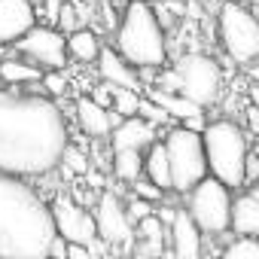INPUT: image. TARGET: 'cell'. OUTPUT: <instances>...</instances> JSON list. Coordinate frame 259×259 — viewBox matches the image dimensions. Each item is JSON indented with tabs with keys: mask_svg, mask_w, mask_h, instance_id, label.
I'll list each match as a JSON object with an SVG mask.
<instances>
[{
	"mask_svg": "<svg viewBox=\"0 0 259 259\" xmlns=\"http://www.w3.org/2000/svg\"><path fill=\"white\" fill-rule=\"evenodd\" d=\"M138 116L147 119V122H153V125H156V122H168V113H165L162 107H156L150 98H141V104H138Z\"/></svg>",
	"mask_w": 259,
	"mask_h": 259,
	"instance_id": "obj_28",
	"label": "cell"
},
{
	"mask_svg": "<svg viewBox=\"0 0 259 259\" xmlns=\"http://www.w3.org/2000/svg\"><path fill=\"white\" fill-rule=\"evenodd\" d=\"M147 150H150V153H147V159H144V177H147L156 189L168 192V189H171V171H168V156H165L162 141H153Z\"/></svg>",
	"mask_w": 259,
	"mask_h": 259,
	"instance_id": "obj_20",
	"label": "cell"
},
{
	"mask_svg": "<svg viewBox=\"0 0 259 259\" xmlns=\"http://www.w3.org/2000/svg\"><path fill=\"white\" fill-rule=\"evenodd\" d=\"M37 25L31 0H0V46L19 43Z\"/></svg>",
	"mask_w": 259,
	"mask_h": 259,
	"instance_id": "obj_13",
	"label": "cell"
},
{
	"mask_svg": "<svg viewBox=\"0 0 259 259\" xmlns=\"http://www.w3.org/2000/svg\"><path fill=\"white\" fill-rule=\"evenodd\" d=\"M67 85H70V82H67V76H64L61 70H52V73L43 76V89H46L49 95H58V98H61V95L67 92Z\"/></svg>",
	"mask_w": 259,
	"mask_h": 259,
	"instance_id": "obj_30",
	"label": "cell"
},
{
	"mask_svg": "<svg viewBox=\"0 0 259 259\" xmlns=\"http://www.w3.org/2000/svg\"><path fill=\"white\" fill-rule=\"evenodd\" d=\"M201 147H204L207 174L217 177L229 189H241L244 186V156L250 150L241 125L232 119L207 122L201 128Z\"/></svg>",
	"mask_w": 259,
	"mask_h": 259,
	"instance_id": "obj_4",
	"label": "cell"
},
{
	"mask_svg": "<svg viewBox=\"0 0 259 259\" xmlns=\"http://www.w3.org/2000/svg\"><path fill=\"white\" fill-rule=\"evenodd\" d=\"M256 177H259V159H256L253 150H247V156H244V186H253Z\"/></svg>",
	"mask_w": 259,
	"mask_h": 259,
	"instance_id": "obj_32",
	"label": "cell"
},
{
	"mask_svg": "<svg viewBox=\"0 0 259 259\" xmlns=\"http://www.w3.org/2000/svg\"><path fill=\"white\" fill-rule=\"evenodd\" d=\"M165 156H168V171H171V189L186 195L201 177H207V162H204V147L201 135L189 128H171L165 138Z\"/></svg>",
	"mask_w": 259,
	"mask_h": 259,
	"instance_id": "obj_5",
	"label": "cell"
},
{
	"mask_svg": "<svg viewBox=\"0 0 259 259\" xmlns=\"http://www.w3.org/2000/svg\"><path fill=\"white\" fill-rule=\"evenodd\" d=\"M122 207H125V217H128V223H132V226L153 213V201H144L138 195H128V201H122Z\"/></svg>",
	"mask_w": 259,
	"mask_h": 259,
	"instance_id": "obj_26",
	"label": "cell"
},
{
	"mask_svg": "<svg viewBox=\"0 0 259 259\" xmlns=\"http://www.w3.org/2000/svg\"><path fill=\"white\" fill-rule=\"evenodd\" d=\"M43 73H40V67H34V64H25V61H0V79L4 82H37Z\"/></svg>",
	"mask_w": 259,
	"mask_h": 259,
	"instance_id": "obj_23",
	"label": "cell"
},
{
	"mask_svg": "<svg viewBox=\"0 0 259 259\" xmlns=\"http://www.w3.org/2000/svg\"><path fill=\"white\" fill-rule=\"evenodd\" d=\"M73 113H76V125L82 128V135H89V138H107V135L113 132V125L122 122L119 113H113V110L95 104L92 98H76Z\"/></svg>",
	"mask_w": 259,
	"mask_h": 259,
	"instance_id": "obj_14",
	"label": "cell"
},
{
	"mask_svg": "<svg viewBox=\"0 0 259 259\" xmlns=\"http://www.w3.org/2000/svg\"><path fill=\"white\" fill-rule=\"evenodd\" d=\"M229 210H232V189L223 186L217 177H201L189 189V217L201 229V235H223L229 232Z\"/></svg>",
	"mask_w": 259,
	"mask_h": 259,
	"instance_id": "obj_8",
	"label": "cell"
},
{
	"mask_svg": "<svg viewBox=\"0 0 259 259\" xmlns=\"http://www.w3.org/2000/svg\"><path fill=\"white\" fill-rule=\"evenodd\" d=\"M52 238L49 204L22 177L0 171V259H46Z\"/></svg>",
	"mask_w": 259,
	"mask_h": 259,
	"instance_id": "obj_2",
	"label": "cell"
},
{
	"mask_svg": "<svg viewBox=\"0 0 259 259\" xmlns=\"http://www.w3.org/2000/svg\"><path fill=\"white\" fill-rule=\"evenodd\" d=\"M61 162H64V168L70 171V174H85L89 171V159L82 156V150H76V147H64L61 150Z\"/></svg>",
	"mask_w": 259,
	"mask_h": 259,
	"instance_id": "obj_27",
	"label": "cell"
},
{
	"mask_svg": "<svg viewBox=\"0 0 259 259\" xmlns=\"http://www.w3.org/2000/svg\"><path fill=\"white\" fill-rule=\"evenodd\" d=\"M174 73H177V92L183 98H189L192 104H198L201 110L213 107L220 101L223 70L210 55H201V52L180 55L177 64H174Z\"/></svg>",
	"mask_w": 259,
	"mask_h": 259,
	"instance_id": "obj_7",
	"label": "cell"
},
{
	"mask_svg": "<svg viewBox=\"0 0 259 259\" xmlns=\"http://www.w3.org/2000/svg\"><path fill=\"white\" fill-rule=\"evenodd\" d=\"M113 171H116V177H119L122 183L132 186V183L141 180V174H144V153H138V150H116V156H113Z\"/></svg>",
	"mask_w": 259,
	"mask_h": 259,
	"instance_id": "obj_22",
	"label": "cell"
},
{
	"mask_svg": "<svg viewBox=\"0 0 259 259\" xmlns=\"http://www.w3.org/2000/svg\"><path fill=\"white\" fill-rule=\"evenodd\" d=\"M64 43H67V58H76L82 64H92L101 52V40L92 31H70V37Z\"/></svg>",
	"mask_w": 259,
	"mask_h": 259,
	"instance_id": "obj_21",
	"label": "cell"
},
{
	"mask_svg": "<svg viewBox=\"0 0 259 259\" xmlns=\"http://www.w3.org/2000/svg\"><path fill=\"white\" fill-rule=\"evenodd\" d=\"M116 52L132 67H162L165 64L168 58L165 28L150 4H144V0L128 4L122 25L116 31Z\"/></svg>",
	"mask_w": 259,
	"mask_h": 259,
	"instance_id": "obj_3",
	"label": "cell"
},
{
	"mask_svg": "<svg viewBox=\"0 0 259 259\" xmlns=\"http://www.w3.org/2000/svg\"><path fill=\"white\" fill-rule=\"evenodd\" d=\"M110 141H113V150H138V153H144L156 141V125L141 119V116H128L119 125H113Z\"/></svg>",
	"mask_w": 259,
	"mask_h": 259,
	"instance_id": "obj_16",
	"label": "cell"
},
{
	"mask_svg": "<svg viewBox=\"0 0 259 259\" xmlns=\"http://www.w3.org/2000/svg\"><path fill=\"white\" fill-rule=\"evenodd\" d=\"M22 52L37 61L40 67H49V70H61L67 64V43H64V34L55 31V28H31L22 40H19Z\"/></svg>",
	"mask_w": 259,
	"mask_h": 259,
	"instance_id": "obj_11",
	"label": "cell"
},
{
	"mask_svg": "<svg viewBox=\"0 0 259 259\" xmlns=\"http://www.w3.org/2000/svg\"><path fill=\"white\" fill-rule=\"evenodd\" d=\"M92 220H95V235H98V241H104V244H110V247L132 244V241H135V226L128 223L125 207H122V198H119L116 192H101Z\"/></svg>",
	"mask_w": 259,
	"mask_h": 259,
	"instance_id": "obj_10",
	"label": "cell"
},
{
	"mask_svg": "<svg viewBox=\"0 0 259 259\" xmlns=\"http://www.w3.org/2000/svg\"><path fill=\"white\" fill-rule=\"evenodd\" d=\"M132 189H135V195L144 198V201H162V189H156L150 180H147V183H144V180H135Z\"/></svg>",
	"mask_w": 259,
	"mask_h": 259,
	"instance_id": "obj_31",
	"label": "cell"
},
{
	"mask_svg": "<svg viewBox=\"0 0 259 259\" xmlns=\"http://www.w3.org/2000/svg\"><path fill=\"white\" fill-rule=\"evenodd\" d=\"M156 89H162V92H177V73H174V67L159 73V85H156Z\"/></svg>",
	"mask_w": 259,
	"mask_h": 259,
	"instance_id": "obj_34",
	"label": "cell"
},
{
	"mask_svg": "<svg viewBox=\"0 0 259 259\" xmlns=\"http://www.w3.org/2000/svg\"><path fill=\"white\" fill-rule=\"evenodd\" d=\"M168 244L174 259H204V235L186 210H174L168 223Z\"/></svg>",
	"mask_w": 259,
	"mask_h": 259,
	"instance_id": "obj_12",
	"label": "cell"
},
{
	"mask_svg": "<svg viewBox=\"0 0 259 259\" xmlns=\"http://www.w3.org/2000/svg\"><path fill=\"white\" fill-rule=\"evenodd\" d=\"M247 128H250V132H259V113H256V107H247Z\"/></svg>",
	"mask_w": 259,
	"mask_h": 259,
	"instance_id": "obj_36",
	"label": "cell"
},
{
	"mask_svg": "<svg viewBox=\"0 0 259 259\" xmlns=\"http://www.w3.org/2000/svg\"><path fill=\"white\" fill-rule=\"evenodd\" d=\"M223 259H259V241L253 235H238L223 250Z\"/></svg>",
	"mask_w": 259,
	"mask_h": 259,
	"instance_id": "obj_25",
	"label": "cell"
},
{
	"mask_svg": "<svg viewBox=\"0 0 259 259\" xmlns=\"http://www.w3.org/2000/svg\"><path fill=\"white\" fill-rule=\"evenodd\" d=\"M95 64H98V76H101L107 85H119V89L141 92V85H144V82H141L138 70L128 64L119 52H113V49H104V46H101V52H98Z\"/></svg>",
	"mask_w": 259,
	"mask_h": 259,
	"instance_id": "obj_15",
	"label": "cell"
},
{
	"mask_svg": "<svg viewBox=\"0 0 259 259\" xmlns=\"http://www.w3.org/2000/svg\"><path fill=\"white\" fill-rule=\"evenodd\" d=\"M138 226V253L141 256H153V259H162L165 256V244H168V232H165V223L150 213L144 217Z\"/></svg>",
	"mask_w": 259,
	"mask_h": 259,
	"instance_id": "obj_18",
	"label": "cell"
},
{
	"mask_svg": "<svg viewBox=\"0 0 259 259\" xmlns=\"http://www.w3.org/2000/svg\"><path fill=\"white\" fill-rule=\"evenodd\" d=\"M229 229L235 235H253L259 232V192L250 186L244 189L235 201H232V210H229Z\"/></svg>",
	"mask_w": 259,
	"mask_h": 259,
	"instance_id": "obj_17",
	"label": "cell"
},
{
	"mask_svg": "<svg viewBox=\"0 0 259 259\" xmlns=\"http://www.w3.org/2000/svg\"><path fill=\"white\" fill-rule=\"evenodd\" d=\"M49 213H52V226H55V235L67 244H85V247H95L98 235H95V220L89 210H82L79 204H73L70 198L58 195L52 204H49Z\"/></svg>",
	"mask_w": 259,
	"mask_h": 259,
	"instance_id": "obj_9",
	"label": "cell"
},
{
	"mask_svg": "<svg viewBox=\"0 0 259 259\" xmlns=\"http://www.w3.org/2000/svg\"><path fill=\"white\" fill-rule=\"evenodd\" d=\"M138 104H141V92L110 85V107H113V113H119L122 119L138 116Z\"/></svg>",
	"mask_w": 259,
	"mask_h": 259,
	"instance_id": "obj_24",
	"label": "cell"
},
{
	"mask_svg": "<svg viewBox=\"0 0 259 259\" xmlns=\"http://www.w3.org/2000/svg\"><path fill=\"white\" fill-rule=\"evenodd\" d=\"M64 259H95V256H92V247H85V244H67L64 241Z\"/></svg>",
	"mask_w": 259,
	"mask_h": 259,
	"instance_id": "obj_33",
	"label": "cell"
},
{
	"mask_svg": "<svg viewBox=\"0 0 259 259\" xmlns=\"http://www.w3.org/2000/svg\"><path fill=\"white\" fill-rule=\"evenodd\" d=\"M259 4V0H244V7H256Z\"/></svg>",
	"mask_w": 259,
	"mask_h": 259,
	"instance_id": "obj_37",
	"label": "cell"
},
{
	"mask_svg": "<svg viewBox=\"0 0 259 259\" xmlns=\"http://www.w3.org/2000/svg\"><path fill=\"white\" fill-rule=\"evenodd\" d=\"M92 101H95V104H101V107H107V110H110V85H107V82H104V85H101V89H98V92H95V98H92Z\"/></svg>",
	"mask_w": 259,
	"mask_h": 259,
	"instance_id": "obj_35",
	"label": "cell"
},
{
	"mask_svg": "<svg viewBox=\"0 0 259 259\" xmlns=\"http://www.w3.org/2000/svg\"><path fill=\"white\" fill-rule=\"evenodd\" d=\"M58 28H64L67 34L79 28V19H76V7L67 4V0H61V7H58Z\"/></svg>",
	"mask_w": 259,
	"mask_h": 259,
	"instance_id": "obj_29",
	"label": "cell"
},
{
	"mask_svg": "<svg viewBox=\"0 0 259 259\" xmlns=\"http://www.w3.org/2000/svg\"><path fill=\"white\" fill-rule=\"evenodd\" d=\"M135 259H153V256H141V253H138V256H135Z\"/></svg>",
	"mask_w": 259,
	"mask_h": 259,
	"instance_id": "obj_38",
	"label": "cell"
},
{
	"mask_svg": "<svg viewBox=\"0 0 259 259\" xmlns=\"http://www.w3.org/2000/svg\"><path fill=\"white\" fill-rule=\"evenodd\" d=\"M67 122L49 98L0 92V171L13 177H43L61 165Z\"/></svg>",
	"mask_w": 259,
	"mask_h": 259,
	"instance_id": "obj_1",
	"label": "cell"
},
{
	"mask_svg": "<svg viewBox=\"0 0 259 259\" xmlns=\"http://www.w3.org/2000/svg\"><path fill=\"white\" fill-rule=\"evenodd\" d=\"M150 101H153L156 107H162V110L168 113V119H180V122H186V119H192V116H201V113H204L198 104H192V101H189V98H183L180 92L150 89Z\"/></svg>",
	"mask_w": 259,
	"mask_h": 259,
	"instance_id": "obj_19",
	"label": "cell"
},
{
	"mask_svg": "<svg viewBox=\"0 0 259 259\" xmlns=\"http://www.w3.org/2000/svg\"><path fill=\"white\" fill-rule=\"evenodd\" d=\"M217 34L226 55L235 64H250L259 55V22L250 13V7L226 0L217 13Z\"/></svg>",
	"mask_w": 259,
	"mask_h": 259,
	"instance_id": "obj_6",
	"label": "cell"
}]
</instances>
